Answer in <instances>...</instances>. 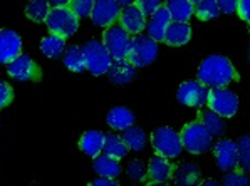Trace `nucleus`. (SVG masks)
<instances>
[{
	"label": "nucleus",
	"instance_id": "39",
	"mask_svg": "<svg viewBox=\"0 0 250 186\" xmlns=\"http://www.w3.org/2000/svg\"><path fill=\"white\" fill-rule=\"evenodd\" d=\"M91 185H94V186H118L119 185V181L116 180V178H106V176H99L98 180H94Z\"/></svg>",
	"mask_w": 250,
	"mask_h": 186
},
{
	"label": "nucleus",
	"instance_id": "30",
	"mask_svg": "<svg viewBox=\"0 0 250 186\" xmlns=\"http://www.w3.org/2000/svg\"><path fill=\"white\" fill-rule=\"evenodd\" d=\"M193 14L197 15L198 21H211V19L220 15V9H218L217 0H200L193 5Z\"/></svg>",
	"mask_w": 250,
	"mask_h": 186
},
{
	"label": "nucleus",
	"instance_id": "27",
	"mask_svg": "<svg viewBox=\"0 0 250 186\" xmlns=\"http://www.w3.org/2000/svg\"><path fill=\"white\" fill-rule=\"evenodd\" d=\"M62 61H64V65H66L69 71H72V72L86 71V65H84L83 49L78 47V45H69L67 49H64Z\"/></svg>",
	"mask_w": 250,
	"mask_h": 186
},
{
	"label": "nucleus",
	"instance_id": "11",
	"mask_svg": "<svg viewBox=\"0 0 250 186\" xmlns=\"http://www.w3.org/2000/svg\"><path fill=\"white\" fill-rule=\"evenodd\" d=\"M119 14H121V7L118 5L116 0H94L91 21L98 27H109L118 22Z\"/></svg>",
	"mask_w": 250,
	"mask_h": 186
},
{
	"label": "nucleus",
	"instance_id": "28",
	"mask_svg": "<svg viewBox=\"0 0 250 186\" xmlns=\"http://www.w3.org/2000/svg\"><path fill=\"white\" fill-rule=\"evenodd\" d=\"M121 138H123V141H125V145L133 151H141L146 145L145 131L140 129V127H136L134 124L129 127H126V129H123Z\"/></svg>",
	"mask_w": 250,
	"mask_h": 186
},
{
	"label": "nucleus",
	"instance_id": "31",
	"mask_svg": "<svg viewBox=\"0 0 250 186\" xmlns=\"http://www.w3.org/2000/svg\"><path fill=\"white\" fill-rule=\"evenodd\" d=\"M235 146H237L238 166H240L242 171L249 173V169H250V136L249 134L238 138L235 141Z\"/></svg>",
	"mask_w": 250,
	"mask_h": 186
},
{
	"label": "nucleus",
	"instance_id": "43",
	"mask_svg": "<svg viewBox=\"0 0 250 186\" xmlns=\"http://www.w3.org/2000/svg\"><path fill=\"white\" fill-rule=\"evenodd\" d=\"M190 2H191V3H193V5H195V3H197V2H200V0H190Z\"/></svg>",
	"mask_w": 250,
	"mask_h": 186
},
{
	"label": "nucleus",
	"instance_id": "18",
	"mask_svg": "<svg viewBox=\"0 0 250 186\" xmlns=\"http://www.w3.org/2000/svg\"><path fill=\"white\" fill-rule=\"evenodd\" d=\"M191 39V27L188 22H175L171 21L165 30L163 42L171 47H180L185 45Z\"/></svg>",
	"mask_w": 250,
	"mask_h": 186
},
{
	"label": "nucleus",
	"instance_id": "6",
	"mask_svg": "<svg viewBox=\"0 0 250 186\" xmlns=\"http://www.w3.org/2000/svg\"><path fill=\"white\" fill-rule=\"evenodd\" d=\"M207 106L208 109L217 112L224 119L233 118L238 111V98L235 92L229 91L227 87H215L208 89L207 94Z\"/></svg>",
	"mask_w": 250,
	"mask_h": 186
},
{
	"label": "nucleus",
	"instance_id": "34",
	"mask_svg": "<svg viewBox=\"0 0 250 186\" xmlns=\"http://www.w3.org/2000/svg\"><path fill=\"white\" fill-rule=\"evenodd\" d=\"M126 171H128V176L134 181H145L146 180V166L143 165V161H140V160L129 161Z\"/></svg>",
	"mask_w": 250,
	"mask_h": 186
},
{
	"label": "nucleus",
	"instance_id": "16",
	"mask_svg": "<svg viewBox=\"0 0 250 186\" xmlns=\"http://www.w3.org/2000/svg\"><path fill=\"white\" fill-rule=\"evenodd\" d=\"M136 69L128 59H113L107 67L106 74L109 76L111 83L118 84V86H125V84L131 83L136 77Z\"/></svg>",
	"mask_w": 250,
	"mask_h": 186
},
{
	"label": "nucleus",
	"instance_id": "42",
	"mask_svg": "<svg viewBox=\"0 0 250 186\" xmlns=\"http://www.w3.org/2000/svg\"><path fill=\"white\" fill-rule=\"evenodd\" d=\"M200 183L205 185V186H217L218 181L217 180H207V181H200Z\"/></svg>",
	"mask_w": 250,
	"mask_h": 186
},
{
	"label": "nucleus",
	"instance_id": "24",
	"mask_svg": "<svg viewBox=\"0 0 250 186\" xmlns=\"http://www.w3.org/2000/svg\"><path fill=\"white\" fill-rule=\"evenodd\" d=\"M200 123L203 124V127H205L207 133H208L211 138H222L227 131L224 118L218 116L217 112H213L211 109H207V111L202 112Z\"/></svg>",
	"mask_w": 250,
	"mask_h": 186
},
{
	"label": "nucleus",
	"instance_id": "5",
	"mask_svg": "<svg viewBox=\"0 0 250 186\" xmlns=\"http://www.w3.org/2000/svg\"><path fill=\"white\" fill-rule=\"evenodd\" d=\"M83 54H84V65L86 71H89L92 76H103L107 72L111 61V54L107 52L104 44L99 41H89L83 45Z\"/></svg>",
	"mask_w": 250,
	"mask_h": 186
},
{
	"label": "nucleus",
	"instance_id": "37",
	"mask_svg": "<svg viewBox=\"0 0 250 186\" xmlns=\"http://www.w3.org/2000/svg\"><path fill=\"white\" fill-rule=\"evenodd\" d=\"M235 12L238 14V17H240L242 21L249 24V21H250V0H237Z\"/></svg>",
	"mask_w": 250,
	"mask_h": 186
},
{
	"label": "nucleus",
	"instance_id": "25",
	"mask_svg": "<svg viewBox=\"0 0 250 186\" xmlns=\"http://www.w3.org/2000/svg\"><path fill=\"white\" fill-rule=\"evenodd\" d=\"M129 148L125 145L121 136L113 133H107L104 134V143H103V153L109 154V156L116 158V160H121L128 154Z\"/></svg>",
	"mask_w": 250,
	"mask_h": 186
},
{
	"label": "nucleus",
	"instance_id": "8",
	"mask_svg": "<svg viewBox=\"0 0 250 186\" xmlns=\"http://www.w3.org/2000/svg\"><path fill=\"white\" fill-rule=\"evenodd\" d=\"M103 44L113 59H126L131 45V34H128L118 22H114L103 32Z\"/></svg>",
	"mask_w": 250,
	"mask_h": 186
},
{
	"label": "nucleus",
	"instance_id": "13",
	"mask_svg": "<svg viewBox=\"0 0 250 186\" xmlns=\"http://www.w3.org/2000/svg\"><path fill=\"white\" fill-rule=\"evenodd\" d=\"M213 148L215 160L222 171H232V169L238 168V160H237V146L235 141L230 139H220Z\"/></svg>",
	"mask_w": 250,
	"mask_h": 186
},
{
	"label": "nucleus",
	"instance_id": "15",
	"mask_svg": "<svg viewBox=\"0 0 250 186\" xmlns=\"http://www.w3.org/2000/svg\"><path fill=\"white\" fill-rule=\"evenodd\" d=\"M22 54V41L17 32L0 29V64H9Z\"/></svg>",
	"mask_w": 250,
	"mask_h": 186
},
{
	"label": "nucleus",
	"instance_id": "41",
	"mask_svg": "<svg viewBox=\"0 0 250 186\" xmlns=\"http://www.w3.org/2000/svg\"><path fill=\"white\" fill-rule=\"evenodd\" d=\"M116 2H118V5L123 9V7H128V5H131V3H134V0H116Z\"/></svg>",
	"mask_w": 250,
	"mask_h": 186
},
{
	"label": "nucleus",
	"instance_id": "38",
	"mask_svg": "<svg viewBox=\"0 0 250 186\" xmlns=\"http://www.w3.org/2000/svg\"><path fill=\"white\" fill-rule=\"evenodd\" d=\"M220 14H235L237 0H217Z\"/></svg>",
	"mask_w": 250,
	"mask_h": 186
},
{
	"label": "nucleus",
	"instance_id": "4",
	"mask_svg": "<svg viewBox=\"0 0 250 186\" xmlns=\"http://www.w3.org/2000/svg\"><path fill=\"white\" fill-rule=\"evenodd\" d=\"M45 24H47L49 32L67 39L78 32L79 19L67 9V5L52 7L47 19H45Z\"/></svg>",
	"mask_w": 250,
	"mask_h": 186
},
{
	"label": "nucleus",
	"instance_id": "26",
	"mask_svg": "<svg viewBox=\"0 0 250 186\" xmlns=\"http://www.w3.org/2000/svg\"><path fill=\"white\" fill-rule=\"evenodd\" d=\"M64 49H66V39L56 36V34H49L41 41V50L45 57H59L62 56Z\"/></svg>",
	"mask_w": 250,
	"mask_h": 186
},
{
	"label": "nucleus",
	"instance_id": "35",
	"mask_svg": "<svg viewBox=\"0 0 250 186\" xmlns=\"http://www.w3.org/2000/svg\"><path fill=\"white\" fill-rule=\"evenodd\" d=\"M134 5L148 17L161 5V0H134Z\"/></svg>",
	"mask_w": 250,
	"mask_h": 186
},
{
	"label": "nucleus",
	"instance_id": "32",
	"mask_svg": "<svg viewBox=\"0 0 250 186\" xmlns=\"http://www.w3.org/2000/svg\"><path fill=\"white\" fill-rule=\"evenodd\" d=\"M92 7H94V0H69L67 9L78 19L91 17Z\"/></svg>",
	"mask_w": 250,
	"mask_h": 186
},
{
	"label": "nucleus",
	"instance_id": "20",
	"mask_svg": "<svg viewBox=\"0 0 250 186\" xmlns=\"http://www.w3.org/2000/svg\"><path fill=\"white\" fill-rule=\"evenodd\" d=\"M92 168L98 176H106V178H118L121 174V165L119 160L109 156L106 153H99L98 156H94V163H92Z\"/></svg>",
	"mask_w": 250,
	"mask_h": 186
},
{
	"label": "nucleus",
	"instance_id": "1",
	"mask_svg": "<svg viewBox=\"0 0 250 186\" xmlns=\"http://www.w3.org/2000/svg\"><path fill=\"white\" fill-rule=\"evenodd\" d=\"M197 77L198 83H202L208 89L227 87L230 83L240 81V76L232 62L229 61V57L220 56V54H213L203 59L198 67Z\"/></svg>",
	"mask_w": 250,
	"mask_h": 186
},
{
	"label": "nucleus",
	"instance_id": "33",
	"mask_svg": "<svg viewBox=\"0 0 250 186\" xmlns=\"http://www.w3.org/2000/svg\"><path fill=\"white\" fill-rule=\"evenodd\" d=\"M222 183L227 185V186H247L250 185V180L247 178V173L242 171L240 168H235L232 171H227V174H224V180Z\"/></svg>",
	"mask_w": 250,
	"mask_h": 186
},
{
	"label": "nucleus",
	"instance_id": "10",
	"mask_svg": "<svg viewBox=\"0 0 250 186\" xmlns=\"http://www.w3.org/2000/svg\"><path fill=\"white\" fill-rule=\"evenodd\" d=\"M207 94H208V87L203 86L198 81H187V83L180 84L176 98L183 106L188 107H202L207 103Z\"/></svg>",
	"mask_w": 250,
	"mask_h": 186
},
{
	"label": "nucleus",
	"instance_id": "29",
	"mask_svg": "<svg viewBox=\"0 0 250 186\" xmlns=\"http://www.w3.org/2000/svg\"><path fill=\"white\" fill-rule=\"evenodd\" d=\"M51 9L52 7L47 0H29L25 7V15L34 22H45Z\"/></svg>",
	"mask_w": 250,
	"mask_h": 186
},
{
	"label": "nucleus",
	"instance_id": "17",
	"mask_svg": "<svg viewBox=\"0 0 250 186\" xmlns=\"http://www.w3.org/2000/svg\"><path fill=\"white\" fill-rule=\"evenodd\" d=\"M149 17H151V21L146 24L148 37H151L155 42H163L165 30H167L168 24L171 22V17H170V14H168L167 7L161 3V5L151 15H149Z\"/></svg>",
	"mask_w": 250,
	"mask_h": 186
},
{
	"label": "nucleus",
	"instance_id": "14",
	"mask_svg": "<svg viewBox=\"0 0 250 186\" xmlns=\"http://www.w3.org/2000/svg\"><path fill=\"white\" fill-rule=\"evenodd\" d=\"M118 24L128 34L136 36V34H141L146 29V15L134 3H131V5L121 9V14L118 17Z\"/></svg>",
	"mask_w": 250,
	"mask_h": 186
},
{
	"label": "nucleus",
	"instance_id": "3",
	"mask_svg": "<svg viewBox=\"0 0 250 186\" xmlns=\"http://www.w3.org/2000/svg\"><path fill=\"white\" fill-rule=\"evenodd\" d=\"M158 56V42H155L151 37L136 34L131 37V45H129L128 59L134 67H146L151 62H155Z\"/></svg>",
	"mask_w": 250,
	"mask_h": 186
},
{
	"label": "nucleus",
	"instance_id": "7",
	"mask_svg": "<svg viewBox=\"0 0 250 186\" xmlns=\"http://www.w3.org/2000/svg\"><path fill=\"white\" fill-rule=\"evenodd\" d=\"M151 145H153V149L156 151V154L168 158V160L180 156V153L183 151L180 133H176L175 129L167 127V126L158 127V129L153 131Z\"/></svg>",
	"mask_w": 250,
	"mask_h": 186
},
{
	"label": "nucleus",
	"instance_id": "9",
	"mask_svg": "<svg viewBox=\"0 0 250 186\" xmlns=\"http://www.w3.org/2000/svg\"><path fill=\"white\" fill-rule=\"evenodd\" d=\"M7 72H9L10 77H14L15 81H21V83H24V81L39 83L42 79V69L27 54H21L12 62H9L7 64Z\"/></svg>",
	"mask_w": 250,
	"mask_h": 186
},
{
	"label": "nucleus",
	"instance_id": "40",
	"mask_svg": "<svg viewBox=\"0 0 250 186\" xmlns=\"http://www.w3.org/2000/svg\"><path fill=\"white\" fill-rule=\"evenodd\" d=\"M51 3V7H62V5H67L69 0H47Z\"/></svg>",
	"mask_w": 250,
	"mask_h": 186
},
{
	"label": "nucleus",
	"instance_id": "12",
	"mask_svg": "<svg viewBox=\"0 0 250 186\" xmlns=\"http://www.w3.org/2000/svg\"><path fill=\"white\" fill-rule=\"evenodd\" d=\"M173 168L175 166L168 161V158L155 154L149 160L148 168H146V185H158V183H167L168 180L173 178Z\"/></svg>",
	"mask_w": 250,
	"mask_h": 186
},
{
	"label": "nucleus",
	"instance_id": "36",
	"mask_svg": "<svg viewBox=\"0 0 250 186\" xmlns=\"http://www.w3.org/2000/svg\"><path fill=\"white\" fill-rule=\"evenodd\" d=\"M14 99V89L10 87V84L0 83V111L3 107H7Z\"/></svg>",
	"mask_w": 250,
	"mask_h": 186
},
{
	"label": "nucleus",
	"instance_id": "19",
	"mask_svg": "<svg viewBox=\"0 0 250 186\" xmlns=\"http://www.w3.org/2000/svg\"><path fill=\"white\" fill-rule=\"evenodd\" d=\"M173 178L176 185L195 186L202 181V169L193 163H182L176 168H173Z\"/></svg>",
	"mask_w": 250,
	"mask_h": 186
},
{
	"label": "nucleus",
	"instance_id": "2",
	"mask_svg": "<svg viewBox=\"0 0 250 186\" xmlns=\"http://www.w3.org/2000/svg\"><path fill=\"white\" fill-rule=\"evenodd\" d=\"M183 149H187L191 154H203L208 149H211V138L203 124L200 121H191L187 126H183L180 133Z\"/></svg>",
	"mask_w": 250,
	"mask_h": 186
},
{
	"label": "nucleus",
	"instance_id": "22",
	"mask_svg": "<svg viewBox=\"0 0 250 186\" xmlns=\"http://www.w3.org/2000/svg\"><path fill=\"white\" fill-rule=\"evenodd\" d=\"M163 5L175 22H188L193 15V3L190 0H165Z\"/></svg>",
	"mask_w": 250,
	"mask_h": 186
},
{
	"label": "nucleus",
	"instance_id": "23",
	"mask_svg": "<svg viewBox=\"0 0 250 186\" xmlns=\"http://www.w3.org/2000/svg\"><path fill=\"white\" fill-rule=\"evenodd\" d=\"M106 123L109 124L113 129L123 131V129H126V127H129L134 124V114L128 109V107L116 106L107 112Z\"/></svg>",
	"mask_w": 250,
	"mask_h": 186
},
{
	"label": "nucleus",
	"instance_id": "21",
	"mask_svg": "<svg viewBox=\"0 0 250 186\" xmlns=\"http://www.w3.org/2000/svg\"><path fill=\"white\" fill-rule=\"evenodd\" d=\"M103 143H104V133L98 129H89L81 136L79 148L84 154L94 158L103 151Z\"/></svg>",
	"mask_w": 250,
	"mask_h": 186
}]
</instances>
